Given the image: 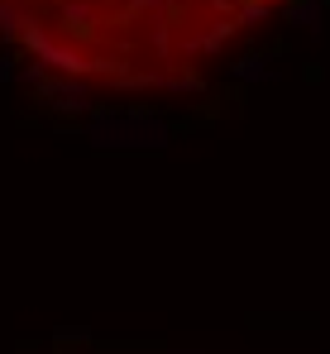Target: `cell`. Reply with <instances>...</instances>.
Here are the masks:
<instances>
[{
    "label": "cell",
    "instance_id": "cell-1",
    "mask_svg": "<svg viewBox=\"0 0 330 354\" xmlns=\"http://www.w3.org/2000/svg\"><path fill=\"white\" fill-rule=\"evenodd\" d=\"M277 0H0V34L44 72L106 91L192 86Z\"/></svg>",
    "mask_w": 330,
    "mask_h": 354
}]
</instances>
